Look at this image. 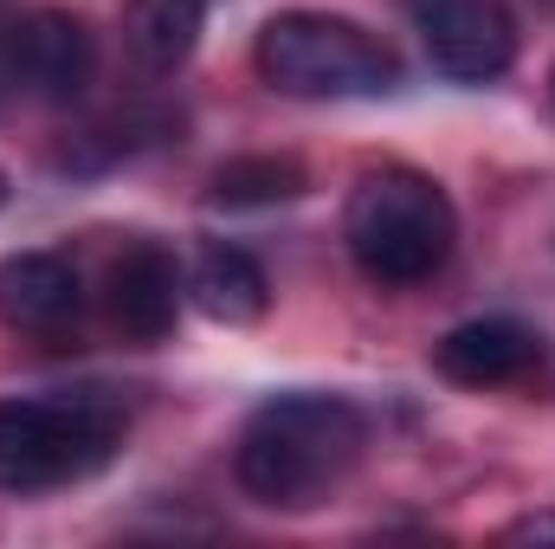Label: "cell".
I'll use <instances>...</instances> for the list:
<instances>
[{"instance_id": "obj_1", "label": "cell", "mask_w": 555, "mask_h": 549, "mask_svg": "<svg viewBox=\"0 0 555 549\" xmlns=\"http://www.w3.org/2000/svg\"><path fill=\"white\" fill-rule=\"evenodd\" d=\"M369 446V420L343 395H278L246 420L233 446V472L246 498L272 511H310L323 505Z\"/></svg>"}, {"instance_id": "obj_2", "label": "cell", "mask_w": 555, "mask_h": 549, "mask_svg": "<svg viewBox=\"0 0 555 549\" xmlns=\"http://www.w3.org/2000/svg\"><path fill=\"white\" fill-rule=\"evenodd\" d=\"M349 259L375 284H420L452 259L459 214L446 188L420 168H369L343 207Z\"/></svg>"}, {"instance_id": "obj_3", "label": "cell", "mask_w": 555, "mask_h": 549, "mask_svg": "<svg viewBox=\"0 0 555 549\" xmlns=\"http://www.w3.org/2000/svg\"><path fill=\"white\" fill-rule=\"evenodd\" d=\"M259 78L284 98H382L401 85V59L382 33L343 13H272L253 46Z\"/></svg>"}, {"instance_id": "obj_4", "label": "cell", "mask_w": 555, "mask_h": 549, "mask_svg": "<svg viewBox=\"0 0 555 549\" xmlns=\"http://www.w3.org/2000/svg\"><path fill=\"white\" fill-rule=\"evenodd\" d=\"M124 439V408L104 388L0 401V491H52L91 478Z\"/></svg>"}, {"instance_id": "obj_5", "label": "cell", "mask_w": 555, "mask_h": 549, "mask_svg": "<svg viewBox=\"0 0 555 549\" xmlns=\"http://www.w3.org/2000/svg\"><path fill=\"white\" fill-rule=\"evenodd\" d=\"M0 65H7V78H13L26 98H39V104H72V98H85L91 78H98V39H91V26H85L78 13H65V7H33V13H20V20L7 26Z\"/></svg>"}, {"instance_id": "obj_6", "label": "cell", "mask_w": 555, "mask_h": 549, "mask_svg": "<svg viewBox=\"0 0 555 549\" xmlns=\"http://www.w3.org/2000/svg\"><path fill=\"white\" fill-rule=\"evenodd\" d=\"M408 13L433 72L459 85H491L517 59V20L504 13V0H408Z\"/></svg>"}, {"instance_id": "obj_7", "label": "cell", "mask_w": 555, "mask_h": 549, "mask_svg": "<svg viewBox=\"0 0 555 549\" xmlns=\"http://www.w3.org/2000/svg\"><path fill=\"white\" fill-rule=\"evenodd\" d=\"M433 362L459 388H498V382H517L543 362V336L530 323H511V317H478V323L446 330Z\"/></svg>"}, {"instance_id": "obj_8", "label": "cell", "mask_w": 555, "mask_h": 549, "mask_svg": "<svg viewBox=\"0 0 555 549\" xmlns=\"http://www.w3.org/2000/svg\"><path fill=\"white\" fill-rule=\"evenodd\" d=\"M78 272L59 253H13L0 259V323L13 336H59L65 323H78Z\"/></svg>"}, {"instance_id": "obj_9", "label": "cell", "mask_w": 555, "mask_h": 549, "mask_svg": "<svg viewBox=\"0 0 555 549\" xmlns=\"http://www.w3.org/2000/svg\"><path fill=\"white\" fill-rule=\"evenodd\" d=\"M181 310V272L162 246H130L111 266V323L130 343H162Z\"/></svg>"}, {"instance_id": "obj_10", "label": "cell", "mask_w": 555, "mask_h": 549, "mask_svg": "<svg viewBox=\"0 0 555 549\" xmlns=\"http://www.w3.org/2000/svg\"><path fill=\"white\" fill-rule=\"evenodd\" d=\"M207 26V0H130L124 7V52L137 59V72L168 78L194 59Z\"/></svg>"}, {"instance_id": "obj_11", "label": "cell", "mask_w": 555, "mask_h": 549, "mask_svg": "<svg viewBox=\"0 0 555 549\" xmlns=\"http://www.w3.org/2000/svg\"><path fill=\"white\" fill-rule=\"evenodd\" d=\"M188 291L214 323H259L266 304H272V284L259 272V259L240 253V246H201V259L188 272Z\"/></svg>"}, {"instance_id": "obj_12", "label": "cell", "mask_w": 555, "mask_h": 549, "mask_svg": "<svg viewBox=\"0 0 555 549\" xmlns=\"http://www.w3.org/2000/svg\"><path fill=\"white\" fill-rule=\"evenodd\" d=\"M304 194V162L297 155H240L214 175V207H278Z\"/></svg>"}, {"instance_id": "obj_13", "label": "cell", "mask_w": 555, "mask_h": 549, "mask_svg": "<svg viewBox=\"0 0 555 549\" xmlns=\"http://www.w3.org/2000/svg\"><path fill=\"white\" fill-rule=\"evenodd\" d=\"M504 544H555V518L543 511V518H517L511 531H504Z\"/></svg>"}, {"instance_id": "obj_14", "label": "cell", "mask_w": 555, "mask_h": 549, "mask_svg": "<svg viewBox=\"0 0 555 549\" xmlns=\"http://www.w3.org/2000/svg\"><path fill=\"white\" fill-rule=\"evenodd\" d=\"M7 194H13V181H7V168H0V207H7Z\"/></svg>"}, {"instance_id": "obj_15", "label": "cell", "mask_w": 555, "mask_h": 549, "mask_svg": "<svg viewBox=\"0 0 555 549\" xmlns=\"http://www.w3.org/2000/svg\"><path fill=\"white\" fill-rule=\"evenodd\" d=\"M550 91H555V72H550Z\"/></svg>"}]
</instances>
